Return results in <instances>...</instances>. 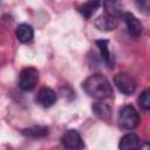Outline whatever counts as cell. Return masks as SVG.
Returning a JSON list of instances; mask_svg holds the SVG:
<instances>
[{
  "label": "cell",
  "instance_id": "cell-1",
  "mask_svg": "<svg viewBox=\"0 0 150 150\" xmlns=\"http://www.w3.org/2000/svg\"><path fill=\"white\" fill-rule=\"evenodd\" d=\"M82 89L93 98L105 100L111 97L112 87L102 74H93L82 82Z\"/></svg>",
  "mask_w": 150,
  "mask_h": 150
},
{
  "label": "cell",
  "instance_id": "cell-2",
  "mask_svg": "<svg viewBox=\"0 0 150 150\" xmlns=\"http://www.w3.org/2000/svg\"><path fill=\"white\" fill-rule=\"evenodd\" d=\"M118 123L122 128L132 130L139 124V115L132 105H124L118 112Z\"/></svg>",
  "mask_w": 150,
  "mask_h": 150
},
{
  "label": "cell",
  "instance_id": "cell-3",
  "mask_svg": "<svg viewBox=\"0 0 150 150\" xmlns=\"http://www.w3.org/2000/svg\"><path fill=\"white\" fill-rule=\"evenodd\" d=\"M39 81V71L34 67L23 68L19 75V88L23 91H32Z\"/></svg>",
  "mask_w": 150,
  "mask_h": 150
},
{
  "label": "cell",
  "instance_id": "cell-4",
  "mask_svg": "<svg viewBox=\"0 0 150 150\" xmlns=\"http://www.w3.org/2000/svg\"><path fill=\"white\" fill-rule=\"evenodd\" d=\"M114 83L117 89L124 95H131L135 93L137 83L135 79L128 73H118L114 77Z\"/></svg>",
  "mask_w": 150,
  "mask_h": 150
},
{
  "label": "cell",
  "instance_id": "cell-5",
  "mask_svg": "<svg viewBox=\"0 0 150 150\" xmlns=\"http://www.w3.org/2000/svg\"><path fill=\"white\" fill-rule=\"evenodd\" d=\"M61 143L68 150H81L84 148L83 139H82L80 132L75 129L67 130L61 138Z\"/></svg>",
  "mask_w": 150,
  "mask_h": 150
},
{
  "label": "cell",
  "instance_id": "cell-6",
  "mask_svg": "<svg viewBox=\"0 0 150 150\" xmlns=\"http://www.w3.org/2000/svg\"><path fill=\"white\" fill-rule=\"evenodd\" d=\"M123 19H124V22L127 25V28H128V33L130 36L132 38H138L141 36L142 32H143V25L142 22L132 14V13H124L123 14Z\"/></svg>",
  "mask_w": 150,
  "mask_h": 150
},
{
  "label": "cell",
  "instance_id": "cell-7",
  "mask_svg": "<svg viewBox=\"0 0 150 150\" xmlns=\"http://www.w3.org/2000/svg\"><path fill=\"white\" fill-rule=\"evenodd\" d=\"M56 93L52 89V88H48V87H43V88H41L39 91H38V94H36V96H35V100H36V102L41 105V107H43V108H49V107H52L55 102H56Z\"/></svg>",
  "mask_w": 150,
  "mask_h": 150
},
{
  "label": "cell",
  "instance_id": "cell-8",
  "mask_svg": "<svg viewBox=\"0 0 150 150\" xmlns=\"http://www.w3.org/2000/svg\"><path fill=\"white\" fill-rule=\"evenodd\" d=\"M117 26H118V19L107 14H102L95 20V27L102 32L114 30Z\"/></svg>",
  "mask_w": 150,
  "mask_h": 150
},
{
  "label": "cell",
  "instance_id": "cell-9",
  "mask_svg": "<svg viewBox=\"0 0 150 150\" xmlns=\"http://www.w3.org/2000/svg\"><path fill=\"white\" fill-rule=\"evenodd\" d=\"M139 144L141 142L138 136L134 132H128L120 139L118 148L120 150H137Z\"/></svg>",
  "mask_w": 150,
  "mask_h": 150
},
{
  "label": "cell",
  "instance_id": "cell-10",
  "mask_svg": "<svg viewBox=\"0 0 150 150\" xmlns=\"http://www.w3.org/2000/svg\"><path fill=\"white\" fill-rule=\"evenodd\" d=\"M15 35H16V39L20 42L27 43V42H29V41L33 40V38H34V29L28 23H20L16 27Z\"/></svg>",
  "mask_w": 150,
  "mask_h": 150
},
{
  "label": "cell",
  "instance_id": "cell-11",
  "mask_svg": "<svg viewBox=\"0 0 150 150\" xmlns=\"http://www.w3.org/2000/svg\"><path fill=\"white\" fill-rule=\"evenodd\" d=\"M96 46H97V48H98V50H100V53H101V56H102V59H103V61L108 64V67H114V64H115V60H114V56H112V54L110 53V50H109V46H108V40H97L96 42Z\"/></svg>",
  "mask_w": 150,
  "mask_h": 150
},
{
  "label": "cell",
  "instance_id": "cell-12",
  "mask_svg": "<svg viewBox=\"0 0 150 150\" xmlns=\"http://www.w3.org/2000/svg\"><path fill=\"white\" fill-rule=\"evenodd\" d=\"M91 109L97 117L104 121H109L110 115H111V107L109 104L103 103V102H96L93 104Z\"/></svg>",
  "mask_w": 150,
  "mask_h": 150
},
{
  "label": "cell",
  "instance_id": "cell-13",
  "mask_svg": "<svg viewBox=\"0 0 150 150\" xmlns=\"http://www.w3.org/2000/svg\"><path fill=\"white\" fill-rule=\"evenodd\" d=\"M104 6V14L114 16V18H120L122 15V5L116 1H107L103 4Z\"/></svg>",
  "mask_w": 150,
  "mask_h": 150
},
{
  "label": "cell",
  "instance_id": "cell-14",
  "mask_svg": "<svg viewBox=\"0 0 150 150\" xmlns=\"http://www.w3.org/2000/svg\"><path fill=\"white\" fill-rule=\"evenodd\" d=\"M98 6H100V1H88L79 7V12L84 16V19H90L91 15L98 8Z\"/></svg>",
  "mask_w": 150,
  "mask_h": 150
},
{
  "label": "cell",
  "instance_id": "cell-15",
  "mask_svg": "<svg viewBox=\"0 0 150 150\" xmlns=\"http://www.w3.org/2000/svg\"><path fill=\"white\" fill-rule=\"evenodd\" d=\"M21 132H22L23 135H26V136L34 137V138L45 137V136L48 135V128H47V127H43V125H34V127H32V128L22 129Z\"/></svg>",
  "mask_w": 150,
  "mask_h": 150
},
{
  "label": "cell",
  "instance_id": "cell-16",
  "mask_svg": "<svg viewBox=\"0 0 150 150\" xmlns=\"http://www.w3.org/2000/svg\"><path fill=\"white\" fill-rule=\"evenodd\" d=\"M138 102L139 105L144 109V110H149L150 109V96H149V89H145L138 97Z\"/></svg>",
  "mask_w": 150,
  "mask_h": 150
},
{
  "label": "cell",
  "instance_id": "cell-17",
  "mask_svg": "<svg viewBox=\"0 0 150 150\" xmlns=\"http://www.w3.org/2000/svg\"><path fill=\"white\" fill-rule=\"evenodd\" d=\"M136 6L139 8V9H142L143 12H148V9H149V6H150V2L148 1V0H144V1H137L136 2Z\"/></svg>",
  "mask_w": 150,
  "mask_h": 150
},
{
  "label": "cell",
  "instance_id": "cell-18",
  "mask_svg": "<svg viewBox=\"0 0 150 150\" xmlns=\"http://www.w3.org/2000/svg\"><path fill=\"white\" fill-rule=\"evenodd\" d=\"M137 150H150V145H149V143L146 141H144L143 143L139 144V146H138Z\"/></svg>",
  "mask_w": 150,
  "mask_h": 150
}]
</instances>
